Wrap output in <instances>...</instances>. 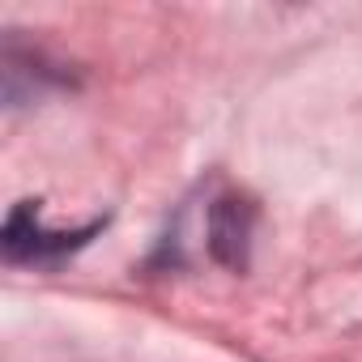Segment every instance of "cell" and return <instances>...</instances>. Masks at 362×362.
<instances>
[{
  "label": "cell",
  "instance_id": "1",
  "mask_svg": "<svg viewBox=\"0 0 362 362\" xmlns=\"http://www.w3.org/2000/svg\"><path fill=\"white\" fill-rule=\"evenodd\" d=\"M98 230H103V222H90L81 230H47L43 218H39V205L22 201V205H13L0 243H5V256L13 264H56V260L81 252Z\"/></svg>",
  "mask_w": 362,
  "mask_h": 362
},
{
  "label": "cell",
  "instance_id": "2",
  "mask_svg": "<svg viewBox=\"0 0 362 362\" xmlns=\"http://www.w3.org/2000/svg\"><path fill=\"white\" fill-rule=\"evenodd\" d=\"M252 230H256V205L247 197H218L209 205V222H205V239H209V252L218 264L243 273L247 260H252Z\"/></svg>",
  "mask_w": 362,
  "mask_h": 362
}]
</instances>
